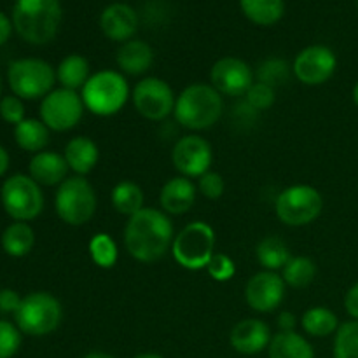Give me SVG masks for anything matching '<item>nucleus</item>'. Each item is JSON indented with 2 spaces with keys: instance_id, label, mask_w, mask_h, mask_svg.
I'll return each instance as SVG.
<instances>
[{
  "instance_id": "f257e3e1",
  "label": "nucleus",
  "mask_w": 358,
  "mask_h": 358,
  "mask_svg": "<svg viewBox=\"0 0 358 358\" xmlns=\"http://www.w3.org/2000/svg\"><path fill=\"white\" fill-rule=\"evenodd\" d=\"M175 240L173 222L159 208H142L124 226V247L135 261L152 264L164 257Z\"/></svg>"
},
{
  "instance_id": "f03ea898",
  "label": "nucleus",
  "mask_w": 358,
  "mask_h": 358,
  "mask_svg": "<svg viewBox=\"0 0 358 358\" xmlns=\"http://www.w3.org/2000/svg\"><path fill=\"white\" fill-rule=\"evenodd\" d=\"M62 16L59 0H16L13 7V27L24 42L44 45L58 34Z\"/></svg>"
},
{
  "instance_id": "7ed1b4c3",
  "label": "nucleus",
  "mask_w": 358,
  "mask_h": 358,
  "mask_svg": "<svg viewBox=\"0 0 358 358\" xmlns=\"http://www.w3.org/2000/svg\"><path fill=\"white\" fill-rule=\"evenodd\" d=\"M222 112V94L212 84L194 83L177 96L173 115L182 128L189 131H205L219 122Z\"/></svg>"
},
{
  "instance_id": "20e7f679",
  "label": "nucleus",
  "mask_w": 358,
  "mask_h": 358,
  "mask_svg": "<svg viewBox=\"0 0 358 358\" xmlns=\"http://www.w3.org/2000/svg\"><path fill=\"white\" fill-rule=\"evenodd\" d=\"M80 98L86 110L93 115L110 117L124 108L131 98V91L124 73L117 70H100L91 73L87 83L80 90Z\"/></svg>"
},
{
  "instance_id": "39448f33",
  "label": "nucleus",
  "mask_w": 358,
  "mask_h": 358,
  "mask_svg": "<svg viewBox=\"0 0 358 358\" xmlns=\"http://www.w3.org/2000/svg\"><path fill=\"white\" fill-rule=\"evenodd\" d=\"M63 320V306L52 294L37 290L21 299L14 313V322L23 334L31 338L49 336L59 327Z\"/></svg>"
},
{
  "instance_id": "423d86ee",
  "label": "nucleus",
  "mask_w": 358,
  "mask_h": 358,
  "mask_svg": "<svg viewBox=\"0 0 358 358\" xmlns=\"http://www.w3.org/2000/svg\"><path fill=\"white\" fill-rule=\"evenodd\" d=\"M96 191L86 177H69L56 189L55 210L66 226L79 227L87 224L96 213Z\"/></svg>"
},
{
  "instance_id": "0eeeda50",
  "label": "nucleus",
  "mask_w": 358,
  "mask_h": 358,
  "mask_svg": "<svg viewBox=\"0 0 358 358\" xmlns=\"http://www.w3.org/2000/svg\"><path fill=\"white\" fill-rule=\"evenodd\" d=\"M171 254L177 264L189 271L206 269L210 259L215 255V231L203 220H194L175 234Z\"/></svg>"
},
{
  "instance_id": "6e6552de",
  "label": "nucleus",
  "mask_w": 358,
  "mask_h": 358,
  "mask_svg": "<svg viewBox=\"0 0 358 358\" xmlns=\"http://www.w3.org/2000/svg\"><path fill=\"white\" fill-rule=\"evenodd\" d=\"M10 91L21 100H38L55 90L56 70L41 58H20L7 69Z\"/></svg>"
},
{
  "instance_id": "1a4fd4ad",
  "label": "nucleus",
  "mask_w": 358,
  "mask_h": 358,
  "mask_svg": "<svg viewBox=\"0 0 358 358\" xmlns=\"http://www.w3.org/2000/svg\"><path fill=\"white\" fill-rule=\"evenodd\" d=\"M324 210V198L313 185L296 184L283 189L275 201V212L280 222L290 227L313 224Z\"/></svg>"
},
{
  "instance_id": "9d476101",
  "label": "nucleus",
  "mask_w": 358,
  "mask_h": 358,
  "mask_svg": "<svg viewBox=\"0 0 358 358\" xmlns=\"http://www.w3.org/2000/svg\"><path fill=\"white\" fill-rule=\"evenodd\" d=\"M3 210L14 222H30L44 210L42 189L30 175L17 173L7 178L0 189Z\"/></svg>"
},
{
  "instance_id": "9b49d317",
  "label": "nucleus",
  "mask_w": 358,
  "mask_h": 358,
  "mask_svg": "<svg viewBox=\"0 0 358 358\" xmlns=\"http://www.w3.org/2000/svg\"><path fill=\"white\" fill-rule=\"evenodd\" d=\"M84 107L79 91L58 87L45 94L41 101V121L51 131L65 133L76 128L83 119Z\"/></svg>"
},
{
  "instance_id": "f8f14e48",
  "label": "nucleus",
  "mask_w": 358,
  "mask_h": 358,
  "mask_svg": "<svg viewBox=\"0 0 358 358\" xmlns=\"http://www.w3.org/2000/svg\"><path fill=\"white\" fill-rule=\"evenodd\" d=\"M135 110L147 121H164L173 114L177 96L170 84L161 77H143L131 91Z\"/></svg>"
},
{
  "instance_id": "ddd939ff",
  "label": "nucleus",
  "mask_w": 358,
  "mask_h": 358,
  "mask_svg": "<svg viewBox=\"0 0 358 358\" xmlns=\"http://www.w3.org/2000/svg\"><path fill=\"white\" fill-rule=\"evenodd\" d=\"M171 163L178 175L187 178H199L210 171L213 163V149L201 135H185L175 142L171 149Z\"/></svg>"
},
{
  "instance_id": "4468645a",
  "label": "nucleus",
  "mask_w": 358,
  "mask_h": 358,
  "mask_svg": "<svg viewBox=\"0 0 358 358\" xmlns=\"http://www.w3.org/2000/svg\"><path fill=\"white\" fill-rule=\"evenodd\" d=\"M338 69L334 51L324 44H313L297 52L292 63V73L299 83L306 86L325 84Z\"/></svg>"
},
{
  "instance_id": "2eb2a0df",
  "label": "nucleus",
  "mask_w": 358,
  "mask_h": 358,
  "mask_svg": "<svg viewBox=\"0 0 358 358\" xmlns=\"http://www.w3.org/2000/svg\"><path fill=\"white\" fill-rule=\"evenodd\" d=\"M287 283L276 271L255 273L245 285V301L257 313H271L285 299Z\"/></svg>"
},
{
  "instance_id": "dca6fc26",
  "label": "nucleus",
  "mask_w": 358,
  "mask_h": 358,
  "mask_svg": "<svg viewBox=\"0 0 358 358\" xmlns=\"http://www.w3.org/2000/svg\"><path fill=\"white\" fill-rule=\"evenodd\" d=\"M212 86L226 96H245L254 80V72L247 62L236 56H224L210 70Z\"/></svg>"
},
{
  "instance_id": "f3484780",
  "label": "nucleus",
  "mask_w": 358,
  "mask_h": 358,
  "mask_svg": "<svg viewBox=\"0 0 358 358\" xmlns=\"http://www.w3.org/2000/svg\"><path fill=\"white\" fill-rule=\"evenodd\" d=\"M271 338V329L264 320L243 318L231 329L229 345L240 355L252 357L268 350Z\"/></svg>"
},
{
  "instance_id": "a211bd4d",
  "label": "nucleus",
  "mask_w": 358,
  "mask_h": 358,
  "mask_svg": "<svg viewBox=\"0 0 358 358\" xmlns=\"http://www.w3.org/2000/svg\"><path fill=\"white\" fill-rule=\"evenodd\" d=\"M100 28L108 41L124 44L131 41L138 30V14L128 3L114 2L101 13Z\"/></svg>"
},
{
  "instance_id": "6ab92c4d",
  "label": "nucleus",
  "mask_w": 358,
  "mask_h": 358,
  "mask_svg": "<svg viewBox=\"0 0 358 358\" xmlns=\"http://www.w3.org/2000/svg\"><path fill=\"white\" fill-rule=\"evenodd\" d=\"M196 196H198V187L194 182L187 177L170 178L164 182L159 191V206L168 215H184L194 206Z\"/></svg>"
},
{
  "instance_id": "aec40b11",
  "label": "nucleus",
  "mask_w": 358,
  "mask_h": 358,
  "mask_svg": "<svg viewBox=\"0 0 358 358\" xmlns=\"http://www.w3.org/2000/svg\"><path fill=\"white\" fill-rule=\"evenodd\" d=\"M69 164H66L65 156L52 150H42V152L34 154L28 164V175L37 182L38 185L52 187L59 185L69 178Z\"/></svg>"
},
{
  "instance_id": "412c9836",
  "label": "nucleus",
  "mask_w": 358,
  "mask_h": 358,
  "mask_svg": "<svg viewBox=\"0 0 358 358\" xmlns=\"http://www.w3.org/2000/svg\"><path fill=\"white\" fill-rule=\"evenodd\" d=\"M115 63H117L121 73L133 77L143 76L152 66L154 51L145 41L131 38L117 49Z\"/></svg>"
},
{
  "instance_id": "4be33fe9",
  "label": "nucleus",
  "mask_w": 358,
  "mask_h": 358,
  "mask_svg": "<svg viewBox=\"0 0 358 358\" xmlns=\"http://www.w3.org/2000/svg\"><path fill=\"white\" fill-rule=\"evenodd\" d=\"M66 164L73 173L86 177L87 173L94 170L100 159V149L96 142L90 136H73L66 142L65 150H63Z\"/></svg>"
},
{
  "instance_id": "5701e85b",
  "label": "nucleus",
  "mask_w": 358,
  "mask_h": 358,
  "mask_svg": "<svg viewBox=\"0 0 358 358\" xmlns=\"http://www.w3.org/2000/svg\"><path fill=\"white\" fill-rule=\"evenodd\" d=\"M268 358H315V348L299 332H278L269 343Z\"/></svg>"
},
{
  "instance_id": "b1692460",
  "label": "nucleus",
  "mask_w": 358,
  "mask_h": 358,
  "mask_svg": "<svg viewBox=\"0 0 358 358\" xmlns=\"http://www.w3.org/2000/svg\"><path fill=\"white\" fill-rule=\"evenodd\" d=\"M90 77V62H87L83 55H77V52L65 56V58L59 62L58 69H56V80H58L59 86L65 87V90H83L84 84L87 83Z\"/></svg>"
},
{
  "instance_id": "393cba45",
  "label": "nucleus",
  "mask_w": 358,
  "mask_h": 358,
  "mask_svg": "<svg viewBox=\"0 0 358 358\" xmlns=\"http://www.w3.org/2000/svg\"><path fill=\"white\" fill-rule=\"evenodd\" d=\"M49 131L51 129L41 119L27 117L14 126V140L17 147L27 152H42L49 143Z\"/></svg>"
},
{
  "instance_id": "a878e982",
  "label": "nucleus",
  "mask_w": 358,
  "mask_h": 358,
  "mask_svg": "<svg viewBox=\"0 0 358 358\" xmlns=\"http://www.w3.org/2000/svg\"><path fill=\"white\" fill-rule=\"evenodd\" d=\"M0 243L9 257H24L35 245V231L28 222H13L3 229Z\"/></svg>"
},
{
  "instance_id": "bb28decb",
  "label": "nucleus",
  "mask_w": 358,
  "mask_h": 358,
  "mask_svg": "<svg viewBox=\"0 0 358 358\" xmlns=\"http://www.w3.org/2000/svg\"><path fill=\"white\" fill-rule=\"evenodd\" d=\"M339 318L332 310L325 306H313L301 317V327L311 338H329L339 329Z\"/></svg>"
},
{
  "instance_id": "cd10ccee",
  "label": "nucleus",
  "mask_w": 358,
  "mask_h": 358,
  "mask_svg": "<svg viewBox=\"0 0 358 358\" xmlns=\"http://www.w3.org/2000/svg\"><path fill=\"white\" fill-rule=\"evenodd\" d=\"M110 201L115 212L126 215L128 219L138 213L142 208H145L143 206L145 196H143L142 187L133 180L117 182L110 192Z\"/></svg>"
},
{
  "instance_id": "c85d7f7f",
  "label": "nucleus",
  "mask_w": 358,
  "mask_h": 358,
  "mask_svg": "<svg viewBox=\"0 0 358 358\" xmlns=\"http://www.w3.org/2000/svg\"><path fill=\"white\" fill-rule=\"evenodd\" d=\"M240 7L247 20L259 27H271L283 17V0H240Z\"/></svg>"
},
{
  "instance_id": "c756f323",
  "label": "nucleus",
  "mask_w": 358,
  "mask_h": 358,
  "mask_svg": "<svg viewBox=\"0 0 358 358\" xmlns=\"http://www.w3.org/2000/svg\"><path fill=\"white\" fill-rule=\"evenodd\" d=\"M257 261L266 271H278L285 268L287 262L290 261V248L287 247L285 241L278 236H268L259 241L255 248Z\"/></svg>"
},
{
  "instance_id": "7c9ffc66",
  "label": "nucleus",
  "mask_w": 358,
  "mask_h": 358,
  "mask_svg": "<svg viewBox=\"0 0 358 358\" xmlns=\"http://www.w3.org/2000/svg\"><path fill=\"white\" fill-rule=\"evenodd\" d=\"M317 271L318 269L313 259L306 257V255H296V257H290L285 268L282 269V278L287 287L304 289L313 283V280L317 278Z\"/></svg>"
},
{
  "instance_id": "2f4dec72",
  "label": "nucleus",
  "mask_w": 358,
  "mask_h": 358,
  "mask_svg": "<svg viewBox=\"0 0 358 358\" xmlns=\"http://www.w3.org/2000/svg\"><path fill=\"white\" fill-rule=\"evenodd\" d=\"M87 250H90L91 261L101 269L114 268L115 262H117V257H119L117 245H115L114 238L107 233L94 234V236L90 240Z\"/></svg>"
},
{
  "instance_id": "473e14b6",
  "label": "nucleus",
  "mask_w": 358,
  "mask_h": 358,
  "mask_svg": "<svg viewBox=\"0 0 358 358\" xmlns=\"http://www.w3.org/2000/svg\"><path fill=\"white\" fill-rule=\"evenodd\" d=\"M334 358H358V320H348L339 325L332 345Z\"/></svg>"
},
{
  "instance_id": "72a5a7b5",
  "label": "nucleus",
  "mask_w": 358,
  "mask_h": 358,
  "mask_svg": "<svg viewBox=\"0 0 358 358\" xmlns=\"http://www.w3.org/2000/svg\"><path fill=\"white\" fill-rule=\"evenodd\" d=\"M290 72H292V69H290L285 59L268 58L259 65L255 77H257L259 83H264L276 90V87L282 86V84H285L289 80Z\"/></svg>"
},
{
  "instance_id": "f704fd0d",
  "label": "nucleus",
  "mask_w": 358,
  "mask_h": 358,
  "mask_svg": "<svg viewBox=\"0 0 358 358\" xmlns=\"http://www.w3.org/2000/svg\"><path fill=\"white\" fill-rule=\"evenodd\" d=\"M245 101H247L255 112L268 110V108H271L273 105H275L276 91L275 87L268 86V84L255 80L250 86V90L247 91V94H245Z\"/></svg>"
},
{
  "instance_id": "c9c22d12",
  "label": "nucleus",
  "mask_w": 358,
  "mask_h": 358,
  "mask_svg": "<svg viewBox=\"0 0 358 358\" xmlns=\"http://www.w3.org/2000/svg\"><path fill=\"white\" fill-rule=\"evenodd\" d=\"M21 334L16 324L0 320V358H13L21 348Z\"/></svg>"
},
{
  "instance_id": "e433bc0d",
  "label": "nucleus",
  "mask_w": 358,
  "mask_h": 358,
  "mask_svg": "<svg viewBox=\"0 0 358 358\" xmlns=\"http://www.w3.org/2000/svg\"><path fill=\"white\" fill-rule=\"evenodd\" d=\"M206 271H208L210 278H213L215 282H229L236 275V264L229 255L215 254L210 259Z\"/></svg>"
},
{
  "instance_id": "4c0bfd02",
  "label": "nucleus",
  "mask_w": 358,
  "mask_h": 358,
  "mask_svg": "<svg viewBox=\"0 0 358 358\" xmlns=\"http://www.w3.org/2000/svg\"><path fill=\"white\" fill-rule=\"evenodd\" d=\"M198 191L205 196L206 199H219L222 198L224 191H226V184H224L222 175L217 171H206L205 175L198 178Z\"/></svg>"
},
{
  "instance_id": "58836bf2",
  "label": "nucleus",
  "mask_w": 358,
  "mask_h": 358,
  "mask_svg": "<svg viewBox=\"0 0 358 358\" xmlns=\"http://www.w3.org/2000/svg\"><path fill=\"white\" fill-rule=\"evenodd\" d=\"M0 117L9 124H20L24 117V105L16 94H7L0 98Z\"/></svg>"
},
{
  "instance_id": "ea45409f",
  "label": "nucleus",
  "mask_w": 358,
  "mask_h": 358,
  "mask_svg": "<svg viewBox=\"0 0 358 358\" xmlns=\"http://www.w3.org/2000/svg\"><path fill=\"white\" fill-rule=\"evenodd\" d=\"M21 299L20 294L13 289H2L0 290V311L2 313H16L17 308H20Z\"/></svg>"
},
{
  "instance_id": "a19ab883",
  "label": "nucleus",
  "mask_w": 358,
  "mask_h": 358,
  "mask_svg": "<svg viewBox=\"0 0 358 358\" xmlns=\"http://www.w3.org/2000/svg\"><path fill=\"white\" fill-rule=\"evenodd\" d=\"M345 310L352 317V320H358V282L353 283L346 292Z\"/></svg>"
},
{
  "instance_id": "79ce46f5",
  "label": "nucleus",
  "mask_w": 358,
  "mask_h": 358,
  "mask_svg": "<svg viewBox=\"0 0 358 358\" xmlns=\"http://www.w3.org/2000/svg\"><path fill=\"white\" fill-rule=\"evenodd\" d=\"M276 325H278L280 332H292L296 331V325H297V317L290 311H282L276 318Z\"/></svg>"
},
{
  "instance_id": "37998d69",
  "label": "nucleus",
  "mask_w": 358,
  "mask_h": 358,
  "mask_svg": "<svg viewBox=\"0 0 358 358\" xmlns=\"http://www.w3.org/2000/svg\"><path fill=\"white\" fill-rule=\"evenodd\" d=\"M13 21H10L6 14L0 13V45H3L9 41L10 34H13Z\"/></svg>"
},
{
  "instance_id": "c03bdc74",
  "label": "nucleus",
  "mask_w": 358,
  "mask_h": 358,
  "mask_svg": "<svg viewBox=\"0 0 358 358\" xmlns=\"http://www.w3.org/2000/svg\"><path fill=\"white\" fill-rule=\"evenodd\" d=\"M9 163H10L9 152H7V150L0 145V177H3V175H6V171L9 170Z\"/></svg>"
},
{
  "instance_id": "a18cd8bd",
  "label": "nucleus",
  "mask_w": 358,
  "mask_h": 358,
  "mask_svg": "<svg viewBox=\"0 0 358 358\" xmlns=\"http://www.w3.org/2000/svg\"><path fill=\"white\" fill-rule=\"evenodd\" d=\"M83 358H115V357L110 355V353H107V352H90V353H86Z\"/></svg>"
},
{
  "instance_id": "49530a36",
  "label": "nucleus",
  "mask_w": 358,
  "mask_h": 358,
  "mask_svg": "<svg viewBox=\"0 0 358 358\" xmlns=\"http://www.w3.org/2000/svg\"><path fill=\"white\" fill-rule=\"evenodd\" d=\"M133 358H164V357H163V355H159V353L145 352V353H138V355H135Z\"/></svg>"
},
{
  "instance_id": "de8ad7c7",
  "label": "nucleus",
  "mask_w": 358,
  "mask_h": 358,
  "mask_svg": "<svg viewBox=\"0 0 358 358\" xmlns=\"http://www.w3.org/2000/svg\"><path fill=\"white\" fill-rule=\"evenodd\" d=\"M352 96H353V103H355V105H357V108H358V80H357L355 86H353Z\"/></svg>"
},
{
  "instance_id": "09e8293b",
  "label": "nucleus",
  "mask_w": 358,
  "mask_h": 358,
  "mask_svg": "<svg viewBox=\"0 0 358 358\" xmlns=\"http://www.w3.org/2000/svg\"><path fill=\"white\" fill-rule=\"evenodd\" d=\"M0 93H2V77H0Z\"/></svg>"
},
{
  "instance_id": "8fccbe9b",
  "label": "nucleus",
  "mask_w": 358,
  "mask_h": 358,
  "mask_svg": "<svg viewBox=\"0 0 358 358\" xmlns=\"http://www.w3.org/2000/svg\"><path fill=\"white\" fill-rule=\"evenodd\" d=\"M357 6H358V0H357Z\"/></svg>"
}]
</instances>
